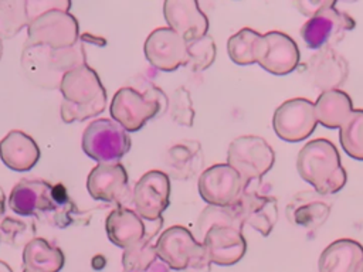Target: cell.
I'll list each match as a JSON object with an SVG mask.
<instances>
[{
	"label": "cell",
	"mask_w": 363,
	"mask_h": 272,
	"mask_svg": "<svg viewBox=\"0 0 363 272\" xmlns=\"http://www.w3.org/2000/svg\"><path fill=\"white\" fill-rule=\"evenodd\" d=\"M68 0H27V41L51 48H65L79 40V26L69 13Z\"/></svg>",
	"instance_id": "6da1fadb"
},
{
	"label": "cell",
	"mask_w": 363,
	"mask_h": 272,
	"mask_svg": "<svg viewBox=\"0 0 363 272\" xmlns=\"http://www.w3.org/2000/svg\"><path fill=\"white\" fill-rule=\"evenodd\" d=\"M20 64L26 78L33 85L43 89H60L67 72L86 64L84 41L79 38L74 45L65 48L26 42Z\"/></svg>",
	"instance_id": "7a4b0ae2"
},
{
	"label": "cell",
	"mask_w": 363,
	"mask_h": 272,
	"mask_svg": "<svg viewBox=\"0 0 363 272\" xmlns=\"http://www.w3.org/2000/svg\"><path fill=\"white\" fill-rule=\"evenodd\" d=\"M60 91L64 98L60 115L65 123L86 120L106 108V91L98 74L88 64L67 72Z\"/></svg>",
	"instance_id": "3957f363"
},
{
	"label": "cell",
	"mask_w": 363,
	"mask_h": 272,
	"mask_svg": "<svg viewBox=\"0 0 363 272\" xmlns=\"http://www.w3.org/2000/svg\"><path fill=\"white\" fill-rule=\"evenodd\" d=\"M296 170L301 178L320 196L339 193L347 181L336 146L323 137L308 142L299 150Z\"/></svg>",
	"instance_id": "277c9868"
},
{
	"label": "cell",
	"mask_w": 363,
	"mask_h": 272,
	"mask_svg": "<svg viewBox=\"0 0 363 272\" xmlns=\"http://www.w3.org/2000/svg\"><path fill=\"white\" fill-rule=\"evenodd\" d=\"M167 106V96L155 85H150L143 92L132 86H123L113 95L109 112L112 120L126 132H138L147 120L163 113Z\"/></svg>",
	"instance_id": "5b68a950"
},
{
	"label": "cell",
	"mask_w": 363,
	"mask_h": 272,
	"mask_svg": "<svg viewBox=\"0 0 363 272\" xmlns=\"http://www.w3.org/2000/svg\"><path fill=\"white\" fill-rule=\"evenodd\" d=\"M274 163L275 152L261 136L242 135L228 144L227 164L240 174L245 188L252 181H259Z\"/></svg>",
	"instance_id": "8992f818"
},
{
	"label": "cell",
	"mask_w": 363,
	"mask_h": 272,
	"mask_svg": "<svg viewBox=\"0 0 363 272\" xmlns=\"http://www.w3.org/2000/svg\"><path fill=\"white\" fill-rule=\"evenodd\" d=\"M356 21L346 11L336 8V1L325 0L323 6L313 13L301 27V35L311 50L333 48L353 30Z\"/></svg>",
	"instance_id": "52a82bcc"
},
{
	"label": "cell",
	"mask_w": 363,
	"mask_h": 272,
	"mask_svg": "<svg viewBox=\"0 0 363 272\" xmlns=\"http://www.w3.org/2000/svg\"><path fill=\"white\" fill-rule=\"evenodd\" d=\"M130 144L128 132L115 120L105 118L91 122L81 140L84 153L98 163H119Z\"/></svg>",
	"instance_id": "ba28073f"
},
{
	"label": "cell",
	"mask_w": 363,
	"mask_h": 272,
	"mask_svg": "<svg viewBox=\"0 0 363 272\" xmlns=\"http://www.w3.org/2000/svg\"><path fill=\"white\" fill-rule=\"evenodd\" d=\"M316 125L313 102L306 98H292L282 102L272 116L277 136L291 143L308 139L315 132Z\"/></svg>",
	"instance_id": "9c48e42d"
},
{
	"label": "cell",
	"mask_w": 363,
	"mask_h": 272,
	"mask_svg": "<svg viewBox=\"0 0 363 272\" xmlns=\"http://www.w3.org/2000/svg\"><path fill=\"white\" fill-rule=\"evenodd\" d=\"M162 227L163 217L156 221H146L139 217L135 210L125 205L112 210L105 221L108 239L123 249L143 238L153 241Z\"/></svg>",
	"instance_id": "30bf717a"
},
{
	"label": "cell",
	"mask_w": 363,
	"mask_h": 272,
	"mask_svg": "<svg viewBox=\"0 0 363 272\" xmlns=\"http://www.w3.org/2000/svg\"><path fill=\"white\" fill-rule=\"evenodd\" d=\"M200 197L208 205H233L245 190L240 174L227 163H217L204 169L197 181Z\"/></svg>",
	"instance_id": "8fae6325"
},
{
	"label": "cell",
	"mask_w": 363,
	"mask_h": 272,
	"mask_svg": "<svg viewBox=\"0 0 363 272\" xmlns=\"http://www.w3.org/2000/svg\"><path fill=\"white\" fill-rule=\"evenodd\" d=\"M132 204L139 217L146 221H156L170 204V178L162 170L145 173L135 184Z\"/></svg>",
	"instance_id": "7c38bea8"
},
{
	"label": "cell",
	"mask_w": 363,
	"mask_h": 272,
	"mask_svg": "<svg viewBox=\"0 0 363 272\" xmlns=\"http://www.w3.org/2000/svg\"><path fill=\"white\" fill-rule=\"evenodd\" d=\"M86 188L94 200L118 207H123L129 197L132 200L128 173L121 163H98L88 174Z\"/></svg>",
	"instance_id": "4fadbf2b"
},
{
	"label": "cell",
	"mask_w": 363,
	"mask_h": 272,
	"mask_svg": "<svg viewBox=\"0 0 363 272\" xmlns=\"http://www.w3.org/2000/svg\"><path fill=\"white\" fill-rule=\"evenodd\" d=\"M143 52L153 68L172 72L184 65L186 41L172 28L157 27L147 35Z\"/></svg>",
	"instance_id": "5bb4252c"
},
{
	"label": "cell",
	"mask_w": 363,
	"mask_h": 272,
	"mask_svg": "<svg viewBox=\"0 0 363 272\" xmlns=\"http://www.w3.org/2000/svg\"><path fill=\"white\" fill-rule=\"evenodd\" d=\"M301 52L292 37L282 31L264 34V50L258 65L272 75H288L299 65Z\"/></svg>",
	"instance_id": "9a60e30c"
},
{
	"label": "cell",
	"mask_w": 363,
	"mask_h": 272,
	"mask_svg": "<svg viewBox=\"0 0 363 272\" xmlns=\"http://www.w3.org/2000/svg\"><path fill=\"white\" fill-rule=\"evenodd\" d=\"M52 184L45 180H20L9 196V207L16 215L31 217L54 211Z\"/></svg>",
	"instance_id": "2e32d148"
},
{
	"label": "cell",
	"mask_w": 363,
	"mask_h": 272,
	"mask_svg": "<svg viewBox=\"0 0 363 272\" xmlns=\"http://www.w3.org/2000/svg\"><path fill=\"white\" fill-rule=\"evenodd\" d=\"M155 248L157 258L170 269L184 271L190 258L201 248V242L186 227L173 225L159 235Z\"/></svg>",
	"instance_id": "e0dca14e"
},
{
	"label": "cell",
	"mask_w": 363,
	"mask_h": 272,
	"mask_svg": "<svg viewBox=\"0 0 363 272\" xmlns=\"http://www.w3.org/2000/svg\"><path fill=\"white\" fill-rule=\"evenodd\" d=\"M233 205L241 224L251 227L262 237H268L278 221V203L272 196L244 190Z\"/></svg>",
	"instance_id": "ac0fdd59"
},
{
	"label": "cell",
	"mask_w": 363,
	"mask_h": 272,
	"mask_svg": "<svg viewBox=\"0 0 363 272\" xmlns=\"http://www.w3.org/2000/svg\"><path fill=\"white\" fill-rule=\"evenodd\" d=\"M164 20L184 41L203 37L208 31V18L196 0H166Z\"/></svg>",
	"instance_id": "d6986e66"
},
{
	"label": "cell",
	"mask_w": 363,
	"mask_h": 272,
	"mask_svg": "<svg viewBox=\"0 0 363 272\" xmlns=\"http://www.w3.org/2000/svg\"><path fill=\"white\" fill-rule=\"evenodd\" d=\"M211 264L230 266L241 261L247 252V241L242 231L233 227H211L201 239Z\"/></svg>",
	"instance_id": "ffe728a7"
},
{
	"label": "cell",
	"mask_w": 363,
	"mask_h": 272,
	"mask_svg": "<svg viewBox=\"0 0 363 272\" xmlns=\"http://www.w3.org/2000/svg\"><path fill=\"white\" fill-rule=\"evenodd\" d=\"M308 75L312 85L322 92L339 89L347 79L349 64L333 48H323L309 58Z\"/></svg>",
	"instance_id": "44dd1931"
},
{
	"label": "cell",
	"mask_w": 363,
	"mask_h": 272,
	"mask_svg": "<svg viewBox=\"0 0 363 272\" xmlns=\"http://www.w3.org/2000/svg\"><path fill=\"white\" fill-rule=\"evenodd\" d=\"M312 191L298 193L286 205V218L295 227L312 231L319 228L330 214V204Z\"/></svg>",
	"instance_id": "7402d4cb"
},
{
	"label": "cell",
	"mask_w": 363,
	"mask_h": 272,
	"mask_svg": "<svg viewBox=\"0 0 363 272\" xmlns=\"http://www.w3.org/2000/svg\"><path fill=\"white\" fill-rule=\"evenodd\" d=\"M0 159L14 171H28L37 164L40 149L30 135L11 130L0 140Z\"/></svg>",
	"instance_id": "603a6c76"
},
{
	"label": "cell",
	"mask_w": 363,
	"mask_h": 272,
	"mask_svg": "<svg viewBox=\"0 0 363 272\" xmlns=\"http://www.w3.org/2000/svg\"><path fill=\"white\" fill-rule=\"evenodd\" d=\"M363 262V245L350 238L329 244L318 261L319 272H359Z\"/></svg>",
	"instance_id": "cb8c5ba5"
},
{
	"label": "cell",
	"mask_w": 363,
	"mask_h": 272,
	"mask_svg": "<svg viewBox=\"0 0 363 272\" xmlns=\"http://www.w3.org/2000/svg\"><path fill=\"white\" fill-rule=\"evenodd\" d=\"M166 166L173 178L189 180L204 166V154L200 142L182 140L173 144L166 154Z\"/></svg>",
	"instance_id": "d4e9b609"
},
{
	"label": "cell",
	"mask_w": 363,
	"mask_h": 272,
	"mask_svg": "<svg viewBox=\"0 0 363 272\" xmlns=\"http://www.w3.org/2000/svg\"><path fill=\"white\" fill-rule=\"evenodd\" d=\"M313 108L318 123L328 129H339L353 112L350 96L340 89L322 92Z\"/></svg>",
	"instance_id": "484cf974"
},
{
	"label": "cell",
	"mask_w": 363,
	"mask_h": 272,
	"mask_svg": "<svg viewBox=\"0 0 363 272\" xmlns=\"http://www.w3.org/2000/svg\"><path fill=\"white\" fill-rule=\"evenodd\" d=\"M65 256L58 246L44 238H33L23 248V269L30 272H60Z\"/></svg>",
	"instance_id": "4316f807"
},
{
	"label": "cell",
	"mask_w": 363,
	"mask_h": 272,
	"mask_svg": "<svg viewBox=\"0 0 363 272\" xmlns=\"http://www.w3.org/2000/svg\"><path fill=\"white\" fill-rule=\"evenodd\" d=\"M264 50V34L245 27L233 34L227 41L230 60L237 65L257 64Z\"/></svg>",
	"instance_id": "83f0119b"
},
{
	"label": "cell",
	"mask_w": 363,
	"mask_h": 272,
	"mask_svg": "<svg viewBox=\"0 0 363 272\" xmlns=\"http://www.w3.org/2000/svg\"><path fill=\"white\" fill-rule=\"evenodd\" d=\"M216 225L221 227H233L240 231H242V224L240 221V217L234 208V205L228 207H217V205H208L203 208V211L199 214L196 224H194V238L201 242L206 232Z\"/></svg>",
	"instance_id": "f1b7e54d"
},
{
	"label": "cell",
	"mask_w": 363,
	"mask_h": 272,
	"mask_svg": "<svg viewBox=\"0 0 363 272\" xmlns=\"http://www.w3.org/2000/svg\"><path fill=\"white\" fill-rule=\"evenodd\" d=\"M27 26V0H0V40L17 35Z\"/></svg>",
	"instance_id": "f546056e"
},
{
	"label": "cell",
	"mask_w": 363,
	"mask_h": 272,
	"mask_svg": "<svg viewBox=\"0 0 363 272\" xmlns=\"http://www.w3.org/2000/svg\"><path fill=\"white\" fill-rule=\"evenodd\" d=\"M339 140L349 157L363 162V109H354L339 128Z\"/></svg>",
	"instance_id": "4dcf8cb0"
},
{
	"label": "cell",
	"mask_w": 363,
	"mask_h": 272,
	"mask_svg": "<svg viewBox=\"0 0 363 272\" xmlns=\"http://www.w3.org/2000/svg\"><path fill=\"white\" fill-rule=\"evenodd\" d=\"M216 42L210 34L186 41L184 67L193 72H201L210 68L216 60Z\"/></svg>",
	"instance_id": "1f68e13d"
},
{
	"label": "cell",
	"mask_w": 363,
	"mask_h": 272,
	"mask_svg": "<svg viewBox=\"0 0 363 272\" xmlns=\"http://www.w3.org/2000/svg\"><path fill=\"white\" fill-rule=\"evenodd\" d=\"M157 259L152 239L143 238L123 249L122 266L125 272H146Z\"/></svg>",
	"instance_id": "d6a6232c"
},
{
	"label": "cell",
	"mask_w": 363,
	"mask_h": 272,
	"mask_svg": "<svg viewBox=\"0 0 363 272\" xmlns=\"http://www.w3.org/2000/svg\"><path fill=\"white\" fill-rule=\"evenodd\" d=\"M35 235L34 224L17 217L3 215L0 218V241L13 246H26Z\"/></svg>",
	"instance_id": "836d02e7"
},
{
	"label": "cell",
	"mask_w": 363,
	"mask_h": 272,
	"mask_svg": "<svg viewBox=\"0 0 363 272\" xmlns=\"http://www.w3.org/2000/svg\"><path fill=\"white\" fill-rule=\"evenodd\" d=\"M52 198H54V211L51 212V218L54 224L60 228H65L71 225L77 218H79V211L75 204L71 201L67 188L62 184L52 186Z\"/></svg>",
	"instance_id": "e575fe53"
},
{
	"label": "cell",
	"mask_w": 363,
	"mask_h": 272,
	"mask_svg": "<svg viewBox=\"0 0 363 272\" xmlns=\"http://www.w3.org/2000/svg\"><path fill=\"white\" fill-rule=\"evenodd\" d=\"M169 112L173 122L180 126H193L194 120V108L191 102V96L187 88L179 86L173 91L169 99Z\"/></svg>",
	"instance_id": "d590c367"
},
{
	"label": "cell",
	"mask_w": 363,
	"mask_h": 272,
	"mask_svg": "<svg viewBox=\"0 0 363 272\" xmlns=\"http://www.w3.org/2000/svg\"><path fill=\"white\" fill-rule=\"evenodd\" d=\"M210 271H211V261L204 246L201 245V248L187 262L184 272H210Z\"/></svg>",
	"instance_id": "8d00e7d4"
},
{
	"label": "cell",
	"mask_w": 363,
	"mask_h": 272,
	"mask_svg": "<svg viewBox=\"0 0 363 272\" xmlns=\"http://www.w3.org/2000/svg\"><path fill=\"white\" fill-rule=\"evenodd\" d=\"M325 0L323 1H308V0H301V1H294V6L305 16L311 17L313 13H316L322 6H323Z\"/></svg>",
	"instance_id": "74e56055"
},
{
	"label": "cell",
	"mask_w": 363,
	"mask_h": 272,
	"mask_svg": "<svg viewBox=\"0 0 363 272\" xmlns=\"http://www.w3.org/2000/svg\"><path fill=\"white\" fill-rule=\"evenodd\" d=\"M146 272H170V268L163 262L160 261L159 258L153 262V265L146 271Z\"/></svg>",
	"instance_id": "f35d334b"
},
{
	"label": "cell",
	"mask_w": 363,
	"mask_h": 272,
	"mask_svg": "<svg viewBox=\"0 0 363 272\" xmlns=\"http://www.w3.org/2000/svg\"><path fill=\"white\" fill-rule=\"evenodd\" d=\"M4 204H6V196L0 187V218L4 215V208H6Z\"/></svg>",
	"instance_id": "ab89813d"
},
{
	"label": "cell",
	"mask_w": 363,
	"mask_h": 272,
	"mask_svg": "<svg viewBox=\"0 0 363 272\" xmlns=\"http://www.w3.org/2000/svg\"><path fill=\"white\" fill-rule=\"evenodd\" d=\"M0 272H13V271H11V268L4 261L0 259Z\"/></svg>",
	"instance_id": "60d3db41"
},
{
	"label": "cell",
	"mask_w": 363,
	"mask_h": 272,
	"mask_svg": "<svg viewBox=\"0 0 363 272\" xmlns=\"http://www.w3.org/2000/svg\"><path fill=\"white\" fill-rule=\"evenodd\" d=\"M1 54H3V44H1V40H0V60H1Z\"/></svg>",
	"instance_id": "b9f144b4"
},
{
	"label": "cell",
	"mask_w": 363,
	"mask_h": 272,
	"mask_svg": "<svg viewBox=\"0 0 363 272\" xmlns=\"http://www.w3.org/2000/svg\"><path fill=\"white\" fill-rule=\"evenodd\" d=\"M359 272H363V262H362V266H360V269H359Z\"/></svg>",
	"instance_id": "7bdbcfd3"
},
{
	"label": "cell",
	"mask_w": 363,
	"mask_h": 272,
	"mask_svg": "<svg viewBox=\"0 0 363 272\" xmlns=\"http://www.w3.org/2000/svg\"><path fill=\"white\" fill-rule=\"evenodd\" d=\"M23 272H30V271H27V269H23Z\"/></svg>",
	"instance_id": "ee69618b"
}]
</instances>
